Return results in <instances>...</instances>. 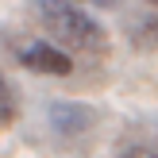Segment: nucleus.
Wrapping results in <instances>:
<instances>
[{
    "mask_svg": "<svg viewBox=\"0 0 158 158\" xmlns=\"http://www.w3.org/2000/svg\"><path fill=\"white\" fill-rule=\"evenodd\" d=\"M43 19L46 31H54V39L73 50H100L104 46V31L93 15H85L81 8L66 4V0H46L43 4Z\"/></svg>",
    "mask_w": 158,
    "mask_h": 158,
    "instance_id": "f257e3e1",
    "label": "nucleus"
},
{
    "mask_svg": "<svg viewBox=\"0 0 158 158\" xmlns=\"http://www.w3.org/2000/svg\"><path fill=\"white\" fill-rule=\"evenodd\" d=\"M19 62L27 69H35V73H50V77H66L69 69H73V62H69L66 50H58L54 43H27L19 50Z\"/></svg>",
    "mask_w": 158,
    "mask_h": 158,
    "instance_id": "f03ea898",
    "label": "nucleus"
},
{
    "mask_svg": "<svg viewBox=\"0 0 158 158\" xmlns=\"http://www.w3.org/2000/svg\"><path fill=\"white\" fill-rule=\"evenodd\" d=\"M123 158H158V151H147V147H131Z\"/></svg>",
    "mask_w": 158,
    "mask_h": 158,
    "instance_id": "7ed1b4c3",
    "label": "nucleus"
},
{
    "mask_svg": "<svg viewBox=\"0 0 158 158\" xmlns=\"http://www.w3.org/2000/svg\"><path fill=\"white\" fill-rule=\"evenodd\" d=\"M147 4H158V0H147Z\"/></svg>",
    "mask_w": 158,
    "mask_h": 158,
    "instance_id": "20e7f679",
    "label": "nucleus"
}]
</instances>
